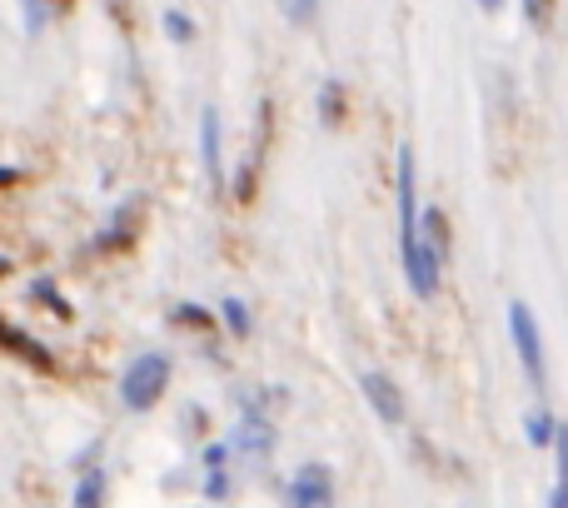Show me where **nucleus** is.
<instances>
[{"mask_svg": "<svg viewBox=\"0 0 568 508\" xmlns=\"http://www.w3.org/2000/svg\"><path fill=\"white\" fill-rule=\"evenodd\" d=\"M399 254L409 289L419 299H429L439 289V260L434 250H424V210H419V170H414V150H399Z\"/></svg>", "mask_w": 568, "mask_h": 508, "instance_id": "1", "label": "nucleus"}, {"mask_svg": "<svg viewBox=\"0 0 568 508\" xmlns=\"http://www.w3.org/2000/svg\"><path fill=\"white\" fill-rule=\"evenodd\" d=\"M165 389H170V359L160 349L140 354V359L120 374V399H125V409H135V414L155 409V404L165 399Z\"/></svg>", "mask_w": 568, "mask_h": 508, "instance_id": "2", "label": "nucleus"}, {"mask_svg": "<svg viewBox=\"0 0 568 508\" xmlns=\"http://www.w3.org/2000/svg\"><path fill=\"white\" fill-rule=\"evenodd\" d=\"M509 334H514V349H519V364L524 374H529L534 389H544V339H539V319H534V309L524 299L509 304Z\"/></svg>", "mask_w": 568, "mask_h": 508, "instance_id": "3", "label": "nucleus"}, {"mask_svg": "<svg viewBox=\"0 0 568 508\" xmlns=\"http://www.w3.org/2000/svg\"><path fill=\"white\" fill-rule=\"evenodd\" d=\"M290 504L294 508H334V479L324 464H304L290 484Z\"/></svg>", "mask_w": 568, "mask_h": 508, "instance_id": "4", "label": "nucleus"}, {"mask_svg": "<svg viewBox=\"0 0 568 508\" xmlns=\"http://www.w3.org/2000/svg\"><path fill=\"white\" fill-rule=\"evenodd\" d=\"M364 394H369L374 414H379L384 424H404V394H399V384H394L389 374L369 369V374H364Z\"/></svg>", "mask_w": 568, "mask_h": 508, "instance_id": "5", "label": "nucleus"}, {"mask_svg": "<svg viewBox=\"0 0 568 508\" xmlns=\"http://www.w3.org/2000/svg\"><path fill=\"white\" fill-rule=\"evenodd\" d=\"M230 449H240L245 459H265V454L275 449V429H270L260 414H245V419L235 424V434H230Z\"/></svg>", "mask_w": 568, "mask_h": 508, "instance_id": "6", "label": "nucleus"}, {"mask_svg": "<svg viewBox=\"0 0 568 508\" xmlns=\"http://www.w3.org/2000/svg\"><path fill=\"white\" fill-rule=\"evenodd\" d=\"M0 349H10V354H16V359L36 364L40 374H50V369H55V359H50V349H45V344H36L26 329H16V324H6V314H0Z\"/></svg>", "mask_w": 568, "mask_h": 508, "instance_id": "7", "label": "nucleus"}, {"mask_svg": "<svg viewBox=\"0 0 568 508\" xmlns=\"http://www.w3.org/2000/svg\"><path fill=\"white\" fill-rule=\"evenodd\" d=\"M200 155H205L210 185H225V165H220V110L200 115Z\"/></svg>", "mask_w": 568, "mask_h": 508, "instance_id": "8", "label": "nucleus"}, {"mask_svg": "<svg viewBox=\"0 0 568 508\" xmlns=\"http://www.w3.org/2000/svg\"><path fill=\"white\" fill-rule=\"evenodd\" d=\"M424 250H434L439 264H444V254H449V220H444L439 205L424 210Z\"/></svg>", "mask_w": 568, "mask_h": 508, "instance_id": "9", "label": "nucleus"}, {"mask_svg": "<svg viewBox=\"0 0 568 508\" xmlns=\"http://www.w3.org/2000/svg\"><path fill=\"white\" fill-rule=\"evenodd\" d=\"M339 115H344V85H339V80H324V90H320V120H324V125H339Z\"/></svg>", "mask_w": 568, "mask_h": 508, "instance_id": "10", "label": "nucleus"}, {"mask_svg": "<svg viewBox=\"0 0 568 508\" xmlns=\"http://www.w3.org/2000/svg\"><path fill=\"white\" fill-rule=\"evenodd\" d=\"M100 504H105V474L90 469L85 479L75 484V508H100Z\"/></svg>", "mask_w": 568, "mask_h": 508, "instance_id": "11", "label": "nucleus"}, {"mask_svg": "<svg viewBox=\"0 0 568 508\" xmlns=\"http://www.w3.org/2000/svg\"><path fill=\"white\" fill-rule=\"evenodd\" d=\"M554 454H559V484H554L549 508H568V429H559V439H554Z\"/></svg>", "mask_w": 568, "mask_h": 508, "instance_id": "12", "label": "nucleus"}, {"mask_svg": "<svg viewBox=\"0 0 568 508\" xmlns=\"http://www.w3.org/2000/svg\"><path fill=\"white\" fill-rule=\"evenodd\" d=\"M524 429H529V444H539V449H544V444L559 439V424L549 419V409H534L529 419H524Z\"/></svg>", "mask_w": 568, "mask_h": 508, "instance_id": "13", "label": "nucleus"}, {"mask_svg": "<svg viewBox=\"0 0 568 508\" xmlns=\"http://www.w3.org/2000/svg\"><path fill=\"white\" fill-rule=\"evenodd\" d=\"M135 225H140V205H125V210H120V220H115V235H105V245L110 250H125L130 235H135Z\"/></svg>", "mask_w": 568, "mask_h": 508, "instance_id": "14", "label": "nucleus"}, {"mask_svg": "<svg viewBox=\"0 0 568 508\" xmlns=\"http://www.w3.org/2000/svg\"><path fill=\"white\" fill-rule=\"evenodd\" d=\"M280 6H284V20H290V26H310L320 0H280Z\"/></svg>", "mask_w": 568, "mask_h": 508, "instance_id": "15", "label": "nucleus"}, {"mask_svg": "<svg viewBox=\"0 0 568 508\" xmlns=\"http://www.w3.org/2000/svg\"><path fill=\"white\" fill-rule=\"evenodd\" d=\"M524 16H529V26H534V30H549V20H554V0H524Z\"/></svg>", "mask_w": 568, "mask_h": 508, "instance_id": "16", "label": "nucleus"}, {"mask_svg": "<svg viewBox=\"0 0 568 508\" xmlns=\"http://www.w3.org/2000/svg\"><path fill=\"white\" fill-rule=\"evenodd\" d=\"M220 314H225V324H230L235 334H250V309H245L240 299H225V309H220Z\"/></svg>", "mask_w": 568, "mask_h": 508, "instance_id": "17", "label": "nucleus"}, {"mask_svg": "<svg viewBox=\"0 0 568 508\" xmlns=\"http://www.w3.org/2000/svg\"><path fill=\"white\" fill-rule=\"evenodd\" d=\"M36 294H40V304H50V309L60 314V319H70V304L55 299V284H50V280H36Z\"/></svg>", "mask_w": 568, "mask_h": 508, "instance_id": "18", "label": "nucleus"}, {"mask_svg": "<svg viewBox=\"0 0 568 508\" xmlns=\"http://www.w3.org/2000/svg\"><path fill=\"white\" fill-rule=\"evenodd\" d=\"M165 35L170 40H190V20L180 16V10H170V16H165Z\"/></svg>", "mask_w": 568, "mask_h": 508, "instance_id": "19", "label": "nucleus"}, {"mask_svg": "<svg viewBox=\"0 0 568 508\" xmlns=\"http://www.w3.org/2000/svg\"><path fill=\"white\" fill-rule=\"evenodd\" d=\"M205 489H210V499H225V489H230V484H225V464H220V469H210Z\"/></svg>", "mask_w": 568, "mask_h": 508, "instance_id": "20", "label": "nucleus"}, {"mask_svg": "<svg viewBox=\"0 0 568 508\" xmlns=\"http://www.w3.org/2000/svg\"><path fill=\"white\" fill-rule=\"evenodd\" d=\"M40 6H45V10H70L75 0H40Z\"/></svg>", "mask_w": 568, "mask_h": 508, "instance_id": "21", "label": "nucleus"}, {"mask_svg": "<svg viewBox=\"0 0 568 508\" xmlns=\"http://www.w3.org/2000/svg\"><path fill=\"white\" fill-rule=\"evenodd\" d=\"M479 6H484V10H499V6H504V0H479Z\"/></svg>", "mask_w": 568, "mask_h": 508, "instance_id": "22", "label": "nucleus"}, {"mask_svg": "<svg viewBox=\"0 0 568 508\" xmlns=\"http://www.w3.org/2000/svg\"><path fill=\"white\" fill-rule=\"evenodd\" d=\"M0 274H6V260H0Z\"/></svg>", "mask_w": 568, "mask_h": 508, "instance_id": "23", "label": "nucleus"}]
</instances>
